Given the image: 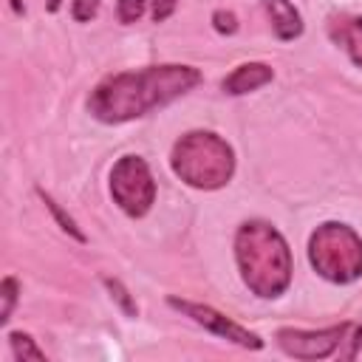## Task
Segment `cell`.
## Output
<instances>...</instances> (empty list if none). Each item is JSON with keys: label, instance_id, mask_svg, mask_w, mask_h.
<instances>
[{"label": "cell", "instance_id": "obj_20", "mask_svg": "<svg viewBox=\"0 0 362 362\" xmlns=\"http://www.w3.org/2000/svg\"><path fill=\"white\" fill-rule=\"evenodd\" d=\"M11 3V11L17 14V17H23L25 14V6H23V0H8Z\"/></svg>", "mask_w": 362, "mask_h": 362}, {"label": "cell", "instance_id": "obj_12", "mask_svg": "<svg viewBox=\"0 0 362 362\" xmlns=\"http://www.w3.org/2000/svg\"><path fill=\"white\" fill-rule=\"evenodd\" d=\"M8 345H11L14 359H20V362H28V359L31 362H45V351L37 348V342L25 331H11L8 334Z\"/></svg>", "mask_w": 362, "mask_h": 362}, {"label": "cell", "instance_id": "obj_16", "mask_svg": "<svg viewBox=\"0 0 362 362\" xmlns=\"http://www.w3.org/2000/svg\"><path fill=\"white\" fill-rule=\"evenodd\" d=\"M99 3L102 0H74L71 3V17L76 23H90L99 14Z\"/></svg>", "mask_w": 362, "mask_h": 362}, {"label": "cell", "instance_id": "obj_11", "mask_svg": "<svg viewBox=\"0 0 362 362\" xmlns=\"http://www.w3.org/2000/svg\"><path fill=\"white\" fill-rule=\"evenodd\" d=\"M37 195L42 198L45 209L54 215V221L59 223V229H62V232H68V235H71L74 240H79V243H85V240H88V238H85V232L76 226V221H74V218H71V215H68V212H65V209H62V206H59V204H57V201L42 189V187H37Z\"/></svg>", "mask_w": 362, "mask_h": 362}, {"label": "cell", "instance_id": "obj_19", "mask_svg": "<svg viewBox=\"0 0 362 362\" xmlns=\"http://www.w3.org/2000/svg\"><path fill=\"white\" fill-rule=\"evenodd\" d=\"M359 351H362V325H359V328H356V334L351 337V351H348V359H354Z\"/></svg>", "mask_w": 362, "mask_h": 362}, {"label": "cell", "instance_id": "obj_5", "mask_svg": "<svg viewBox=\"0 0 362 362\" xmlns=\"http://www.w3.org/2000/svg\"><path fill=\"white\" fill-rule=\"evenodd\" d=\"M110 195L130 218H144L156 204V178L141 156H122L110 170Z\"/></svg>", "mask_w": 362, "mask_h": 362}, {"label": "cell", "instance_id": "obj_17", "mask_svg": "<svg viewBox=\"0 0 362 362\" xmlns=\"http://www.w3.org/2000/svg\"><path fill=\"white\" fill-rule=\"evenodd\" d=\"M212 28H215L218 34H235V31H238V17H235V11L215 8V11H212Z\"/></svg>", "mask_w": 362, "mask_h": 362}, {"label": "cell", "instance_id": "obj_14", "mask_svg": "<svg viewBox=\"0 0 362 362\" xmlns=\"http://www.w3.org/2000/svg\"><path fill=\"white\" fill-rule=\"evenodd\" d=\"M102 283H105V288L110 291V297L119 303V308H122L127 317H139V305H136V300L130 297V291L122 286V280H116V277H102Z\"/></svg>", "mask_w": 362, "mask_h": 362}, {"label": "cell", "instance_id": "obj_4", "mask_svg": "<svg viewBox=\"0 0 362 362\" xmlns=\"http://www.w3.org/2000/svg\"><path fill=\"white\" fill-rule=\"evenodd\" d=\"M308 260L322 280L348 286L362 277V238L348 223L325 221L308 238Z\"/></svg>", "mask_w": 362, "mask_h": 362}, {"label": "cell", "instance_id": "obj_1", "mask_svg": "<svg viewBox=\"0 0 362 362\" xmlns=\"http://www.w3.org/2000/svg\"><path fill=\"white\" fill-rule=\"evenodd\" d=\"M204 76L198 68L178 62L110 74L102 82H96V88L90 90L88 110L102 124H122L181 99Z\"/></svg>", "mask_w": 362, "mask_h": 362}, {"label": "cell", "instance_id": "obj_13", "mask_svg": "<svg viewBox=\"0 0 362 362\" xmlns=\"http://www.w3.org/2000/svg\"><path fill=\"white\" fill-rule=\"evenodd\" d=\"M20 300V283L14 274H6L0 283V325H6L11 320V311Z\"/></svg>", "mask_w": 362, "mask_h": 362}, {"label": "cell", "instance_id": "obj_21", "mask_svg": "<svg viewBox=\"0 0 362 362\" xmlns=\"http://www.w3.org/2000/svg\"><path fill=\"white\" fill-rule=\"evenodd\" d=\"M59 6H62V0H45V8H48L51 14H57V11H59Z\"/></svg>", "mask_w": 362, "mask_h": 362}, {"label": "cell", "instance_id": "obj_9", "mask_svg": "<svg viewBox=\"0 0 362 362\" xmlns=\"http://www.w3.org/2000/svg\"><path fill=\"white\" fill-rule=\"evenodd\" d=\"M272 79H274L272 65H266V62H240L229 76H223L221 88L229 96H243V93H252L257 88L269 85Z\"/></svg>", "mask_w": 362, "mask_h": 362}, {"label": "cell", "instance_id": "obj_6", "mask_svg": "<svg viewBox=\"0 0 362 362\" xmlns=\"http://www.w3.org/2000/svg\"><path fill=\"white\" fill-rule=\"evenodd\" d=\"M167 305L175 308V311H181V314L189 317L195 325L212 331V334L221 337V339H229V342H235V345H240V348H249V351H260V348H263V339H260L255 331L238 325L235 320H229L226 314H221V311L212 308V305L192 303V300H181V297H175V294L167 297Z\"/></svg>", "mask_w": 362, "mask_h": 362}, {"label": "cell", "instance_id": "obj_15", "mask_svg": "<svg viewBox=\"0 0 362 362\" xmlns=\"http://www.w3.org/2000/svg\"><path fill=\"white\" fill-rule=\"evenodd\" d=\"M144 11H147V0H119V3H116V17H119V23H124V25L136 23Z\"/></svg>", "mask_w": 362, "mask_h": 362}, {"label": "cell", "instance_id": "obj_7", "mask_svg": "<svg viewBox=\"0 0 362 362\" xmlns=\"http://www.w3.org/2000/svg\"><path fill=\"white\" fill-rule=\"evenodd\" d=\"M354 331L351 322H339L331 328H320V331H303V328H277L274 339L280 345L283 354L294 356V359H325L331 356L339 342Z\"/></svg>", "mask_w": 362, "mask_h": 362}, {"label": "cell", "instance_id": "obj_8", "mask_svg": "<svg viewBox=\"0 0 362 362\" xmlns=\"http://www.w3.org/2000/svg\"><path fill=\"white\" fill-rule=\"evenodd\" d=\"M328 37L334 45H339L356 68H362V17L351 14H334L328 20Z\"/></svg>", "mask_w": 362, "mask_h": 362}, {"label": "cell", "instance_id": "obj_18", "mask_svg": "<svg viewBox=\"0 0 362 362\" xmlns=\"http://www.w3.org/2000/svg\"><path fill=\"white\" fill-rule=\"evenodd\" d=\"M178 0H150V14H153V23H164L173 11H175Z\"/></svg>", "mask_w": 362, "mask_h": 362}, {"label": "cell", "instance_id": "obj_3", "mask_svg": "<svg viewBox=\"0 0 362 362\" xmlns=\"http://www.w3.org/2000/svg\"><path fill=\"white\" fill-rule=\"evenodd\" d=\"M170 167L192 189H221L235 175V150L212 130H189L175 139Z\"/></svg>", "mask_w": 362, "mask_h": 362}, {"label": "cell", "instance_id": "obj_10", "mask_svg": "<svg viewBox=\"0 0 362 362\" xmlns=\"http://www.w3.org/2000/svg\"><path fill=\"white\" fill-rule=\"evenodd\" d=\"M260 6L266 8V14L272 20V31L277 40L291 42L303 34V17L291 0H260Z\"/></svg>", "mask_w": 362, "mask_h": 362}, {"label": "cell", "instance_id": "obj_2", "mask_svg": "<svg viewBox=\"0 0 362 362\" xmlns=\"http://www.w3.org/2000/svg\"><path fill=\"white\" fill-rule=\"evenodd\" d=\"M235 260L243 286L263 300L280 297L291 283V249L269 221H243L235 232Z\"/></svg>", "mask_w": 362, "mask_h": 362}]
</instances>
